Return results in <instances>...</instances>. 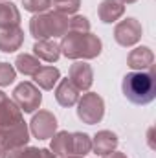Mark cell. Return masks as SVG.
<instances>
[{
    "instance_id": "cell-21",
    "label": "cell",
    "mask_w": 156,
    "mask_h": 158,
    "mask_svg": "<svg viewBox=\"0 0 156 158\" xmlns=\"http://www.w3.org/2000/svg\"><path fill=\"white\" fill-rule=\"evenodd\" d=\"M53 11L61 15H74L81 7V0H53Z\"/></svg>"
},
{
    "instance_id": "cell-10",
    "label": "cell",
    "mask_w": 156,
    "mask_h": 158,
    "mask_svg": "<svg viewBox=\"0 0 156 158\" xmlns=\"http://www.w3.org/2000/svg\"><path fill=\"white\" fill-rule=\"evenodd\" d=\"M153 63H154V53L149 46H138L127 57V64L132 70H147L153 66Z\"/></svg>"
},
{
    "instance_id": "cell-8",
    "label": "cell",
    "mask_w": 156,
    "mask_h": 158,
    "mask_svg": "<svg viewBox=\"0 0 156 158\" xmlns=\"http://www.w3.org/2000/svg\"><path fill=\"white\" fill-rule=\"evenodd\" d=\"M68 79L72 81V85L77 88L79 92L81 90H88L94 83V72H92V66L83 63V61H77L70 66V72H68Z\"/></svg>"
},
{
    "instance_id": "cell-25",
    "label": "cell",
    "mask_w": 156,
    "mask_h": 158,
    "mask_svg": "<svg viewBox=\"0 0 156 158\" xmlns=\"http://www.w3.org/2000/svg\"><path fill=\"white\" fill-rule=\"evenodd\" d=\"M68 30H70V31H81V33L90 31V22H88V19H86V17L76 15L74 19H70V20H68Z\"/></svg>"
},
{
    "instance_id": "cell-20",
    "label": "cell",
    "mask_w": 156,
    "mask_h": 158,
    "mask_svg": "<svg viewBox=\"0 0 156 158\" xmlns=\"http://www.w3.org/2000/svg\"><path fill=\"white\" fill-rule=\"evenodd\" d=\"M72 145H74V155L84 156L86 153L92 151V140L84 132H72Z\"/></svg>"
},
{
    "instance_id": "cell-30",
    "label": "cell",
    "mask_w": 156,
    "mask_h": 158,
    "mask_svg": "<svg viewBox=\"0 0 156 158\" xmlns=\"http://www.w3.org/2000/svg\"><path fill=\"white\" fill-rule=\"evenodd\" d=\"M121 4H134V2H138V0H119Z\"/></svg>"
},
{
    "instance_id": "cell-14",
    "label": "cell",
    "mask_w": 156,
    "mask_h": 158,
    "mask_svg": "<svg viewBox=\"0 0 156 158\" xmlns=\"http://www.w3.org/2000/svg\"><path fill=\"white\" fill-rule=\"evenodd\" d=\"M55 99L61 107H74L79 101V90L70 79H61L59 86L55 88Z\"/></svg>"
},
{
    "instance_id": "cell-28",
    "label": "cell",
    "mask_w": 156,
    "mask_h": 158,
    "mask_svg": "<svg viewBox=\"0 0 156 158\" xmlns=\"http://www.w3.org/2000/svg\"><path fill=\"white\" fill-rule=\"evenodd\" d=\"M6 99H7V96H6V94H4V92L0 90V105H2V103H4Z\"/></svg>"
},
{
    "instance_id": "cell-15",
    "label": "cell",
    "mask_w": 156,
    "mask_h": 158,
    "mask_svg": "<svg viewBox=\"0 0 156 158\" xmlns=\"http://www.w3.org/2000/svg\"><path fill=\"white\" fill-rule=\"evenodd\" d=\"M33 53L37 59H42L46 63H55L61 57V46L51 39H42L33 44Z\"/></svg>"
},
{
    "instance_id": "cell-16",
    "label": "cell",
    "mask_w": 156,
    "mask_h": 158,
    "mask_svg": "<svg viewBox=\"0 0 156 158\" xmlns=\"http://www.w3.org/2000/svg\"><path fill=\"white\" fill-rule=\"evenodd\" d=\"M50 151L55 156H70L74 155V145H72V132L61 131L51 136V147Z\"/></svg>"
},
{
    "instance_id": "cell-22",
    "label": "cell",
    "mask_w": 156,
    "mask_h": 158,
    "mask_svg": "<svg viewBox=\"0 0 156 158\" xmlns=\"http://www.w3.org/2000/svg\"><path fill=\"white\" fill-rule=\"evenodd\" d=\"M22 6L26 11H31V13H44L46 9L51 7V0H22Z\"/></svg>"
},
{
    "instance_id": "cell-19",
    "label": "cell",
    "mask_w": 156,
    "mask_h": 158,
    "mask_svg": "<svg viewBox=\"0 0 156 158\" xmlns=\"http://www.w3.org/2000/svg\"><path fill=\"white\" fill-rule=\"evenodd\" d=\"M15 68L24 76H35L40 68V61L30 53H20L15 61Z\"/></svg>"
},
{
    "instance_id": "cell-5",
    "label": "cell",
    "mask_w": 156,
    "mask_h": 158,
    "mask_svg": "<svg viewBox=\"0 0 156 158\" xmlns=\"http://www.w3.org/2000/svg\"><path fill=\"white\" fill-rule=\"evenodd\" d=\"M13 101L22 112H35L42 103V94L33 83L24 81L13 90Z\"/></svg>"
},
{
    "instance_id": "cell-2",
    "label": "cell",
    "mask_w": 156,
    "mask_h": 158,
    "mask_svg": "<svg viewBox=\"0 0 156 158\" xmlns=\"http://www.w3.org/2000/svg\"><path fill=\"white\" fill-rule=\"evenodd\" d=\"M121 90L125 98L134 105H147L156 98V72L140 70L130 72L123 77Z\"/></svg>"
},
{
    "instance_id": "cell-23",
    "label": "cell",
    "mask_w": 156,
    "mask_h": 158,
    "mask_svg": "<svg viewBox=\"0 0 156 158\" xmlns=\"http://www.w3.org/2000/svg\"><path fill=\"white\" fill-rule=\"evenodd\" d=\"M17 70L9 63H0V86H7L15 81Z\"/></svg>"
},
{
    "instance_id": "cell-9",
    "label": "cell",
    "mask_w": 156,
    "mask_h": 158,
    "mask_svg": "<svg viewBox=\"0 0 156 158\" xmlns=\"http://www.w3.org/2000/svg\"><path fill=\"white\" fill-rule=\"evenodd\" d=\"M24 42V31L20 26H9V28H0V52L11 53L17 52Z\"/></svg>"
},
{
    "instance_id": "cell-24",
    "label": "cell",
    "mask_w": 156,
    "mask_h": 158,
    "mask_svg": "<svg viewBox=\"0 0 156 158\" xmlns=\"http://www.w3.org/2000/svg\"><path fill=\"white\" fill-rule=\"evenodd\" d=\"M7 158H40V149L35 147H18V149H11Z\"/></svg>"
},
{
    "instance_id": "cell-1",
    "label": "cell",
    "mask_w": 156,
    "mask_h": 158,
    "mask_svg": "<svg viewBox=\"0 0 156 158\" xmlns=\"http://www.w3.org/2000/svg\"><path fill=\"white\" fill-rule=\"evenodd\" d=\"M61 53L68 59H96L101 50L103 42L97 35L90 31H66L61 40Z\"/></svg>"
},
{
    "instance_id": "cell-17",
    "label": "cell",
    "mask_w": 156,
    "mask_h": 158,
    "mask_svg": "<svg viewBox=\"0 0 156 158\" xmlns=\"http://www.w3.org/2000/svg\"><path fill=\"white\" fill-rule=\"evenodd\" d=\"M59 77H61V72L55 66H40L39 72L33 76L35 83L39 85L42 90H51L53 85L59 81Z\"/></svg>"
},
{
    "instance_id": "cell-6",
    "label": "cell",
    "mask_w": 156,
    "mask_h": 158,
    "mask_svg": "<svg viewBox=\"0 0 156 158\" xmlns=\"http://www.w3.org/2000/svg\"><path fill=\"white\" fill-rule=\"evenodd\" d=\"M142 24H140V20H136V19H132V17H129V19H125V20H121L119 24H116V28H114V39L119 46H134L138 40L142 39Z\"/></svg>"
},
{
    "instance_id": "cell-3",
    "label": "cell",
    "mask_w": 156,
    "mask_h": 158,
    "mask_svg": "<svg viewBox=\"0 0 156 158\" xmlns=\"http://www.w3.org/2000/svg\"><path fill=\"white\" fill-rule=\"evenodd\" d=\"M30 31L37 40L63 37L68 31V17L55 11L39 13L30 20Z\"/></svg>"
},
{
    "instance_id": "cell-27",
    "label": "cell",
    "mask_w": 156,
    "mask_h": 158,
    "mask_svg": "<svg viewBox=\"0 0 156 158\" xmlns=\"http://www.w3.org/2000/svg\"><path fill=\"white\" fill-rule=\"evenodd\" d=\"M103 158H127L123 153H117V151H112V153H109V155H105Z\"/></svg>"
},
{
    "instance_id": "cell-26",
    "label": "cell",
    "mask_w": 156,
    "mask_h": 158,
    "mask_svg": "<svg viewBox=\"0 0 156 158\" xmlns=\"http://www.w3.org/2000/svg\"><path fill=\"white\" fill-rule=\"evenodd\" d=\"M40 158H57L50 149H40Z\"/></svg>"
},
{
    "instance_id": "cell-11",
    "label": "cell",
    "mask_w": 156,
    "mask_h": 158,
    "mask_svg": "<svg viewBox=\"0 0 156 158\" xmlns=\"http://www.w3.org/2000/svg\"><path fill=\"white\" fill-rule=\"evenodd\" d=\"M116 147H117V136L112 131H99L92 140V151L99 156H105V155L116 151Z\"/></svg>"
},
{
    "instance_id": "cell-7",
    "label": "cell",
    "mask_w": 156,
    "mask_h": 158,
    "mask_svg": "<svg viewBox=\"0 0 156 158\" xmlns=\"http://www.w3.org/2000/svg\"><path fill=\"white\" fill-rule=\"evenodd\" d=\"M30 127H31V132H33L35 138L48 140V138H51L57 132V119H55V116L51 112H48V110H39L33 116Z\"/></svg>"
},
{
    "instance_id": "cell-29",
    "label": "cell",
    "mask_w": 156,
    "mask_h": 158,
    "mask_svg": "<svg viewBox=\"0 0 156 158\" xmlns=\"http://www.w3.org/2000/svg\"><path fill=\"white\" fill-rule=\"evenodd\" d=\"M6 153H7V151H6V149H2V147H0V158H7V155H6Z\"/></svg>"
},
{
    "instance_id": "cell-12",
    "label": "cell",
    "mask_w": 156,
    "mask_h": 158,
    "mask_svg": "<svg viewBox=\"0 0 156 158\" xmlns=\"http://www.w3.org/2000/svg\"><path fill=\"white\" fill-rule=\"evenodd\" d=\"M24 121L22 119V110L15 105V101H11L9 98L0 105V131L9 129L17 123Z\"/></svg>"
},
{
    "instance_id": "cell-18",
    "label": "cell",
    "mask_w": 156,
    "mask_h": 158,
    "mask_svg": "<svg viewBox=\"0 0 156 158\" xmlns=\"http://www.w3.org/2000/svg\"><path fill=\"white\" fill-rule=\"evenodd\" d=\"M18 22H20V13L17 6L11 2H0V28L18 26Z\"/></svg>"
},
{
    "instance_id": "cell-31",
    "label": "cell",
    "mask_w": 156,
    "mask_h": 158,
    "mask_svg": "<svg viewBox=\"0 0 156 158\" xmlns=\"http://www.w3.org/2000/svg\"><path fill=\"white\" fill-rule=\"evenodd\" d=\"M63 158H84V156H77V155H70V156H63Z\"/></svg>"
},
{
    "instance_id": "cell-4",
    "label": "cell",
    "mask_w": 156,
    "mask_h": 158,
    "mask_svg": "<svg viewBox=\"0 0 156 158\" xmlns=\"http://www.w3.org/2000/svg\"><path fill=\"white\" fill-rule=\"evenodd\" d=\"M77 116L86 125H96L105 116V101L99 94L88 92L77 101Z\"/></svg>"
},
{
    "instance_id": "cell-13",
    "label": "cell",
    "mask_w": 156,
    "mask_h": 158,
    "mask_svg": "<svg viewBox=\"0 0 156 158\" xmlns=\"http://www.w3.org/2000/svg\"><path fill=\"white\" fill-rule=\"evenodd\" d=\"M123 13H125V4H121L119 0H103L97 7V15L105 24L116 22L117 19L123 17Z\"/></svg>"
}]
</instances>
